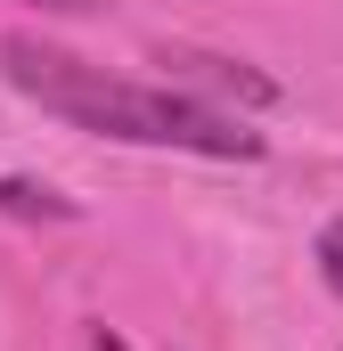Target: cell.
<instances>
[{"mask_svg":"<svg viewBox=\"0 0 343 351\" xmlns=\"http://www.w3.org/2000/svg\"><path fill=\"white\" fill-rule=\"evenodd\" d=\"M0 74L41 98L49 114L82 123L98 139H131V147H188V156H261V139L246 123H229L221 106L188 98V90H147V82H123L106 66H82L74 49H49L33 33H8L0 41Z\"/></svg>","mask_w":343,"mask_h":351,"instance_id":"1","label":"cell"},{"mask_svg":"<svg viewBox=\"0 0 343 351\" xmlns=\"http://www.w3.org/2000/svg\"><path fill=\"white\" fill-rule=\"evenodd\" d=\"M0 213H16V221H74V204L58 196V188H33V180H0Z\"/></svg>","mask_w":343,"mask_h":351,"instance_id":"2","label":"cell"},{"mask_svg":"<svg viewBox=\"0 0 343 351\" xmlns=\"http://www.w3.org/2000/svg\"><path fill=\"white\" fill-rule=\"evenodd\" d=\"M319 278L343 294V221H327V229H319Z\"/></svg>","mask_w":343,"mask_h":351,"instance_id":"3","label":"cell"},{"mask_svg":"<svg viewBox=\"0 0 343 351\" xmlns=\"http://www.w3.org/2000/svg\"><path fill=\"white\" fill-rule=\"evenodd\" d=\"M90 351H131V343H123V335H106V327H98V335H90Z\"/></svg>","mask_w":343,"mask_h":351,"instance_id":"4","label":"cell"},{"mask_svg":"<svg viewBox=\"0 0 343 351\" xmlns=\"http://www.w3.org/2000/svg\"><path fill=\"white\" fill-rule=\"evenodd\" d=\"M41 8H66V16H82V8H98V0H41Z\"/></svg>","mask_w":343,"mask_h":351,"instance_id":"5","label":"cell"}]
</instances>
